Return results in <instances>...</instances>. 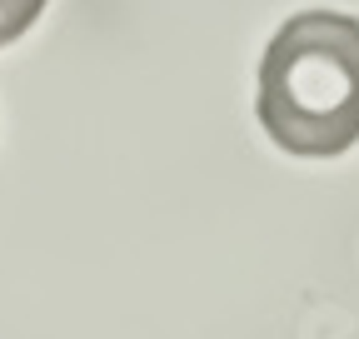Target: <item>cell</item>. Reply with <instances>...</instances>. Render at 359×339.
I'll return each instance as SVG.
<instances>
[{
  "label": "cell",
  "instance_id": "cell-1",
  "mask_svg": "<svg viewBox=\"0 0 359 339\" xmlns=\"http://www.w3.org/2000/svg\"><path fill=\"white\" fill-rule=\"evenodd\" d=\"M255 115L280 150L304 160L359 145V20L339 11L290 15L264 46Z\"/></svg>",
  "mask_w": 359,
  "mask_h": 339
},
{
  "label": "cell",
  "instance_id": "cell-2",
  "mask_svg": "<svg viewBox=\"0 0 359 339\" xmlns=\"http://www.w3.org/2000/svg\"><path fill=\"white\" fill-rule=\"evenodd\" d=\"M45 6H50V0H0V50H6L11 40H20L40 20Z\"/></svg>",
  "mask_w": 359,
  "mask_h": 339
}]
</instances>
